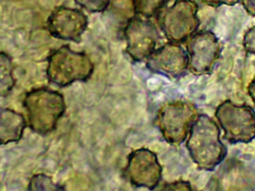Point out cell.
Instances as JSON below:
<instances>
[{
    "label": "cell",
    "instance_id": "5",
    "mask_svg": "<svg viewBox=\"0 0 255 191\" xmlns=\"http://www.w3.org/2000/svg\"><path fill=\"white\" fill-rule=\"evenodd\" d=\"M215 116L230 144H249L255 139V111L250 105L227 99L217 106Z\"/></svg>",
    "mask_w": 255,
    "mask_h": 191
},
{
    "label": "cell",
    "instance_id": "12",
    "mask_svg": "<svg viewBox=\"0 0 255 191\" xmlns=\"http://www.w3.org/2000/svg\"><path fill=\"white\" fill-rule=\"evenodd\" d=\"M26 123L22 114L0 107V144L18 142L22 138Z\"/></svg>",
    "mask_w": 255,
    "mask_h": 191
},
{
    "label": "cell",
    "instance_id": "6",
    "mask_svg": "<svg viewBox=\"0 0 255 191\" xmlns=\"http://www.w3.org/2000/svg\"><path fill=\"white\" fill-rule=\"evenodd\" d=\"M199 6L193 0H176L159 18L160 28L169 42L187 41L200 25Z\"/></svg>",
    "mask_w": 255,
    "mask_h": 191
},
{
    "label": "cell",
    "instance_id": "8",
    "mask_svg": "<svg viewBox=\"0 0 255 191\" xmlns=\"http://www.w3.org/2000/svg\"><path fill=\"white\" fill-rule=\"evenodd\" d=\"M127 52L134 61H142L155 51L159 34L155 25L149 18L133 16L124 28Z\"/></svg>",
    "mask_w": 255,
    "mask_h": 191
},
{
    "label": "cell",
    "instance_id": "18",
    "mask_svg": "<svg viewBox=\"0 0 255 191\" xmlns=\"http://www.w3.org/2000/svg\"><path fill=\"white\" fill-rule=\"evenodd\" d=\"M161 190L166 191H191V185L188 182L178 181L170 184L165 185L164 187L162 188Z\"/></svg>",
    "mask_w": 255,
    "mask_h": 191
},
{
    "label": "cell",
    "instance_id": "14",
    "mask_svg": "<svg viewBox=\"0 0 255 191\" xmlns=\"http://www.w3.org/2000/svg\"><path fill=\"white\" fill-rule=\"evenodd\" d=\"M169 0H132L136 15L145 18L152 17L161 12Z\"/></svg>",
    "mask_w": 255,
    "mask_h": 191
},
{
    "label": "cell",
    "instance_id": "15",
    "mask_svg": "<svg viewBox=\"0 0 255 191\" xmlns=\"http://www.w3.org/2000/svg\"><path fill=\"white\" fill-rule=\"evenodd\" d=\"M64 188L55 184L51 177L45 174H37L30 180L28 190L29 191H61Z\"/></svg>",
    "mask_w": 255,
    "mask_h": 191
},
{
    "label": "cell",
    "instance_id": "19",
    "mask_svg": "<svg viewBox=\"0 0 255 191\" xmlns=\"http://www.w3.org/2000/svg\"><path fill=\"white\" fill-rule=\"evenodd\" d=\"M206 5L213 7H218L223 5L234 6L241 1V0H201Z\"/></svg>",
    "mask_w": 255,
    "mask_h": 191
},
{
    "label": "cell",
    "instance_id": "2",
    "mask_svg": "<svg viewBox=\"0 0 255 191\" xmlns=\"http://www.w3.org/2000/svg\"><path fill=\"white\" fill-rule=\"evenodd\" d=\"M23 106L31 130L41 135L55 130L66 110L62 94L45 88L34 89L26 94Z\"/></svg>",
    "mask_w": 255,
    "mask_h": 191
},
{
    "label": "cell",
    "instance_id": "21",
    "mask_svg": "<svg viewBox=\"0 0 255 191\" xmlns=\"http://www.w3.org/2000/svg\"><path fill=\"white\" fill-rule=\"evenodd\" d=\"M248 93L253 102H255V78L250 82V85H249Z\"/></svg>",
    "mask_w": 255,
    "mask_h": 191
},
{
    "label": "cell",
    "instance_id": "10",
    "mask_svg": "<svg viewBox=\"0 0 255 191\" xmlns=\"http://www.w3.org/2000/svg\"><path fill=\"white\" fill-rule=\"evenodd\" d=\"M88 25L84 12L66 6L56 7L47 19L48 31L54 37L76 43L80 41Z\"/></svg>",
    "mask_w": 255,
    "mask_h": 191
},
{
    "label": "cell",
    "instance_id": "13",
    "mask_svg": "<svg viewBox=\"0 0 255 191\" xmlns=\"http://www.w3.org/2000/svg\"><path fill=\"white\" fill-rule=\"evenodd\" d=\"M14 85L11 58L4 52H0V97L9 94Z\"/></svg>",
    "mask_w": 255,
    "mask_h": 191
},
{
    "label": "cell",
    "instance_id": "3",
    "mask_svg": "<svg viewBox=\"0 0 255 191\" xmlns=\"http://www.w3.org/2000/svg\"><path fill=\"white\" fill-rule=\"evenodd\" d=\"M94 71V64L84 52L73 50L68 45L54 51L48 58L47 74L49 82L66 87L76 82H85Z\"/></svg>",
    "mask_w": 255,
    "mask_h": 191
},
{
    "label": "cell",
    "instance_id": "16",
    "mask_svg": "<svg viewBox=\"0 0 255 191\" xmlns=\"http://www.w3.org/2000/svg\"><path fill=\"white\" fill-rule=\"evenodd\" d=\"M75 2L90 13H101L109 6V0H74Z\"/></svg>",
    "mask_w": 255,
    "mask_h": 191
},
{
    "label": "cell",
    "instance_id": "17",
    "mask_svg": "<svg viewBox=\"0 0 255 191\" xmlns=\"http://www.w3.org/2000/svg\"><path fill=\"white\" fill-rule=\"evenodd\" d=\"M243 46L246 52L255 55V26L250 28L244 34Z\"/></svg>",
    "mask_w": 255,
    "mask_h": 191
},
{
    "label": "cell",
    "instance_id": "1",
    "mask_svg": "<svg viewBox=\"0 0 255 191\" xmlns=\"http://www.w3.org/2000/svg\"><path fill=\"white\" fill-rule=\"evenodd\" d=\"M187 148L200 169L213 171L225 160L227 147L220 139L217 123L207 114H199L187 137Z\"/></svg>",
    "mask_w": 255,
    "mask_h": 191
},
{
    "label": "cell",
    "instance_id": "7",
    "mask_svg": "<svg viewBox=\"0 0 255 191\" xmlns=\"http://www.w3.org/2000/svg\"><path fill=\"white\" fill-rule=\"evenodd\" d=\"M222 51L221 42L213 31H197L187 40L188 70L196 76L211 74L220 61Z\"/></svg>",
    "mask_w": 255,
    "mask_h": 191
},
{
    "label": "cell",
    "instance_id": "11",
    "mask_svg": "<svg viewBox=\"0 0 255 191\" xmlns=\"http://www.w3.org/2000/svg\"><path fill=\"white\" fill-rule=\"evenodd\" d=\"M187 50L179 43L169 42L154 52L147 59L146 65L152 73L170 79H178L188 70Z\"/></svg>",
    "mask_w": 255,
    "mask_h": 191
},
{
    "label": "cell",
    "instance_id": "20",
    "mask_svg": "<svg viewBox=\"0 0 255 191\" xmlns=\"http://www.w3.org/2000/svg\"><path fill=\"white\" fill-rule=\"evenodd\" d=\"M244 8L250 16L255 17V0H241Z\"/></svg>",
    "mask_w": 255,
    "mask_h": 191
},
{
    "label": "cell",
    "instance_id": "9",
    "mask_svg": "<svg viewBox=\"0 0 255 191\" xmlns=\"http://www.w3.org/2000/svg\"><path fill=\"white\" fill-rule=\"evenodd\" d=\"M125 174L132 186L154 190L161 180L162 168L153 152L139 149L129 155Z\"/></svg>",
    "mask_w": 255,
    "mask_h": 191
},
{
    "label": "cell",
    "instance_id": "4",
    "mask_svg": "<svg viewBox=\"0 0 255 191\" xmlns=\"http://www.w3.org/2000/svg\"><path fill=\"white\" fill-rule=\"evenodd\" d=\"M198 115L197 108L192 102L171 101L159 109L156 125L166 142L179 145L187 139Z\"/></svg>",
    "mask_w": 255,
    "mask_h": 191
}]
</instances>
